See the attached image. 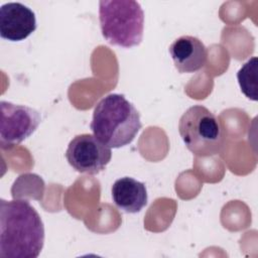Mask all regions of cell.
<instances>
[{
    "label": "cell",
    "mask_w": 258,
    "mask_h": 258,
    "mask_svg": "<svg viewBox=\"0 0 258 258\" xmlns=\"http://www.w3.org/2000/svg\"><path fill=\"white\" fill-rule=\"evenodd\" d=\"M44 244L39 214L24 200L0 203V257L36 258Z\"/></svg>",
    "instance_id": "1"
},
{
    "label": "cell",
    "mask_w": 258,
    "mask_h": 258,
    "mask_svg": "<svg viewBox=\"0 0 258 258\" xmlns=\"http://www.w3.org/2000/svg\"><path fill=\"white\" fill-rule=\"evenodd\" d=\"M91 130L110 148L130 144L142 127L140 114L124 95L109 94L95 107Z\"/></svg>",
    "instance_id": "2"
},
{
    "label": "cell",
    "mask_w": 258,
    "mask_h": 258,
    "mask_svg": "<svg viewBox=\"0 0 258 258\" xmlns=\"http://www.w3.org/2000/svg\"><path fill=\"white\" fill-rule=\"evenodd\" d=\"M99 20L104 38L113 45L130 48L142 41L144 12L136 1H100Z\"/></svg>",
    "instance_id": "3"
},
{
    "label": "cell",
    "mask_w": 258,
    "mask_h": 258,
    "mask_svg": "<svg viewBox=\"0 0 258 258\" xmlns=\"http://www.w3.org/2000/svg\"><path fill=\"white\" fill-rule=\"evenodd\" d=\"M178 132L186 148L200 157L219 153L224 143L220 120L202 105L191 106L182 114L178 122Z\"/></svg>",
    "instance_id": "4"
},
{
    "label": "cell",
    "mask_w": 258,
    "mask_h": 258,
    "mask_svg": "<svg viewBox=\"0 0 258 258\" xmlns=\"http://www.w3.org/2000/svg\"><path fill=\"white\" fill-rule=\"evenodd\" d=\"M0 109V145L2 149L20 144L30 137L40 124L39 113L28 106L1 101Z\"/></svg>",
    "instance_id": "5"
},
{
    "label": "cell",
    "mask_w": 258,
    "mask_h": 258,
    "mask_svg": "<svg viewBox=\"0 0 258 258\" xmlns=\"http://www.w3.org/2000/svg\"><path fill=\"white\" fill-rule=\"evenodd\" d=\"M112 157L111 148L102 143L95 135L80 134L74 137L66 151L69 164L80 173L98 174Z\"/></svg>",
    "instance_id": "6"
},
{
    "label": "cell",
    "mask_w": 258,
    "mask_h": 258,
    "mask_svg": "<svg viewBox=\"0 0 258 258\" xmlns=\"http://www.w3.org/2000/svg\"><path fill=\"white\" fill-rule=\"evenodd\" d=\"M36 29L34 12L19 2L5 3L0 7V35L10 41H21Z\"/></svg>",
    "instance_id": "7"
},
{
    "label": "cell",
    "mask_w": 258,
    "mask_h": 258,
    "mask_svg": "<svg viewBox=\"0 0 258 258\" xmlns=\"http://www.w3.org/2000/svg\"><path fill=\"white\" fill-rule=\"evenodd\" d=\"M168 51L175 69L180 74L196 73L207 62V47L195 36L182 35L176 38L170 44Z\"/></svg>",
    "instance_id": "8"
},
{
    "label": "cell",
    "mask_w": 258,
    "mask_h": 258,
    "mask_svg": "<svg viewBox=\"0 0 258 258\" xmlns=\"http://www.w3.org/2000/svg\"><path fill=\"white\" fill-rule=\"evenodd\" d=\"M114 204L125 213H139L148 201L147 189L143 182L129 176L117 179L111 188Z\"/></svg>",
    "instance_id": "9"
},
{
    "label": "cell",
    "mask_w": 258,
    "mask_h": 258,
    "mask_svg": "<svg viewBox=\"0 0 258 258\" xmlns=\"http://www.w3.org/2000/svg\"><path fill=\"white\" fill-rule=\"evenodd\" d=\"M237 79L242 93L250 100L257 101V57L245 62L238 71Z\"/></svg>",
    "instance_id": "10"
}]
</instances>
